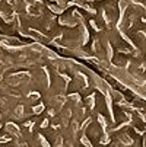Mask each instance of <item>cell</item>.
<instances>
[{"label":"cell","mask_w":146,"mask_h":147,"mask_svg":"<svg viewBox=\"0 0 146 147\" xmlns=\"http://www.w3.org/2000/svg\"><path fill=\"white\" fill-rule=\"evenodd\" d=\"M5 128H6V131H7L9 136H15V137H19L20 136V128L18 127L15 122H6Z\"/></svg>","instance_id":"6da1fadb"},{"label":"cell","mask_w":146,"mask_h":147,"mask_svg":"<svg viewBox=\"0 0 146 147\" xmlns=\"http://www.w3.org/2000/svg\"><path fill=\"white\" fill-rule=\"evenodd\" d=\"M44 108H45V105L41 102V103H38V105H32V114L34 115H39L41 112L44 111Z\"/></svg>","instance_id":"7a4b0ae2"},{"label":"cell","mask_w":146,"mask_h":147,"mask_svg":"<svg viewBox=\"0 0 146 147\" xmlns=\"http://www.w3.org/2000/svg\"><path fill=\"white\" fill-rule=\"evenodd\" d=\"M38 138H39V144L43 146V147H51V146H50V143H48V140H47L43 134H39V136H38Z\"/></svg>","instance_id":"3957f363"},{"label":"cell","mask_w":146,"mask_h":147,"mask_svg":"<svg viewBox=\"0 0 146 147\" xmlns=\"http://www.w3.org/2000/svg\"><path fill=\"white\" fill-rule=\"evenodd\" d=\"M12 140V137L7 134V136H0V144H5V143H9Z\"/></svg>","instance_id":"277c9868"},{"label":"cell","mask_w":146,"mask_h":147,"mask_svg":"<svg viewBox=\"0 0 146 147\" xmlns=\"http://www.w3.org/2000/svg\"><path fill=\"white\" fill-rule=\"evenodd\" d=\"M80 141H82V144H85L86 147H94V146L91 144V141L88 140V137H86V136H83V137L80 138Z\"/></svg>","instance_id":"5b68a950"},{"label":"cell","mask_w":146,"mask_h":147,"mask_svg":"<svg viewBox=\"0 0 146 147\" xmlns=\"http://www.w3.org/2000/svg\"><path fill=\"white\" fill-rule=\"evenodd\" d=\"M99 143H101V144H108V143H110V137H108V134H104V136L101 137Z\"/></svg>","instance_id":"8992f818"},{"label":"cell","mask_w":146,"mask_h":147,"mask_svg":"<svg viewBox=\"0 0 146 147\" xmlns=\"http://www.w3.org/2000/svg\"><path fill=\"white\" fill-rule=\"evenodd\" d=\"M50 9H51L54 13H57V15H60L61 12H63V9H61V7H56V6H50Z\"/></svg>","instance_id":"52a82bcc"},{"label":"cell","mask_w":146,"mask_h":147,"mask_svg":"<svg viewBox=\"0 0 146 147\" xmlns=\"http://www.w3.org/2000/svg\"><path fill=\"white\" fill-rule=\"evenodd\" d=\"M50 125V122H48V119H44L43 122H41V128H47Z\"/></svg>","instance_id":"ba28073f"},{"label":"cell","mask_w":146,"mask_h":147,"mask_svg":"<svg viewBox=\"0 0 146 147\" xmlns=\"http://www.w3.org/2000/svg\"><path fill=\"white\" fill-rule=\"evenodd\" d=\"M56 144H57V146L63 144V140H61V137H57V138H56Z\"/></svg>","instance_id":"9c48e42d"},{"label":"cell","mask_w":146,"mask_h":147,"mask_svg":"<svg viewBox=\"0 0 146 147\" xmlns=\"http://www.w3.org/2000/svg\"><path fill=\"white\" fill-rule=\"evenodd\" d=\"M0 130H2V124H0Z\"/></svg>","instance_id":"30bf717a"}]
</instances>
